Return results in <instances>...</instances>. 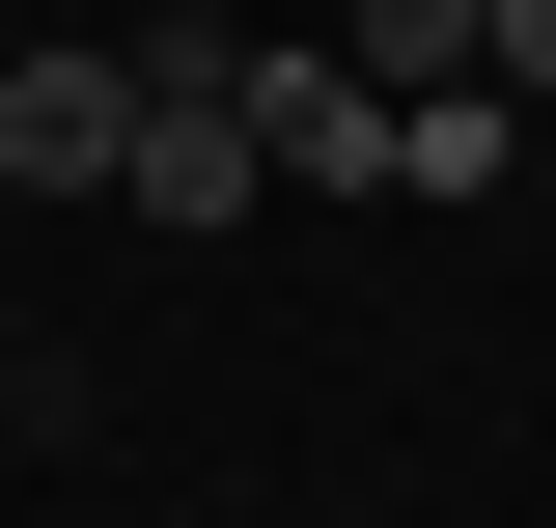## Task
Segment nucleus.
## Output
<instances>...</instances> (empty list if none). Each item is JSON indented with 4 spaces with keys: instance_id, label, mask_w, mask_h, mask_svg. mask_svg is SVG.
I'll return each mask as SVG.
<instances>
[{
    "instance_id": "obj_1",
    "label": "nucleus",
    "mask_w": 556,
    "mask_h": 528,
    "mask_svg": "<svg viewBox=\"0 0 556 528\" xmlns=\"http://www.w3.org/2000/svg\"><path fill=\"white\" fill-rule=\"evenodd\" d=\"M139 167V56H0V196H112Z\"/></svg>"
},
{
    "instance_id": "obj_2",
    "label": "nucleus",
    "mask_w": 556,
    "mask_h": 528,
    "mask_svg": "<svg viewBox=\"0 0 556 528\" xmlns=\"http://www.w3.org/2000/svg\"><path fill=\"white\" fill-rule=\"evenodd\" d=\"M251 167L278 196H390V84L362 56H251Z\"/></svg>"
},
{
    "instance_id": "obj_3",
    "label": "nucleus",
    "mask_w": 556,
    "mask_h": 528,
    "mask_svg": "<svg viewBox=\"0 0 556 528\" xmlns=\"http://www.w3.org/2000/svg\"><path fill=\"white\" fill-rule=\"evenodd\" d=\"M362 84H390V112H445V84H473V0H362Z\"/></svg>"
},
{
    "instance_id": "obj_4",
    "label": "nucleus",
    "mask_w": 556,
    "mask_h": 528,
    "mask_svg": "<svg viewBox=\"0 0 556 528\" xmlns=\"http://www.w3.org/2000/svg\"><path fill=\"white\" fill-rule=\"evenodd\" d=\"M473 84H501V112H556V0H473Z\"/></svg>"
},
{
    "instance_id": "obj_5",
    "label": "nucleus",
    "mask_w": 556,
    "mask_h": 528,
    "mask_svg": "<svg viewBox=\"0 0 556 528\" xmlns=\"http://www.w3.org/2000/svg\"><path fill=\"white\" fill-rule=\"evenodd\" d=\"M28 417H56V362H28V334H0V445H28Z\"/></svg>"
}]
</instances>
